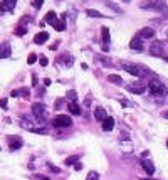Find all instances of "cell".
I'll return each instance as SVG.
<instances>
[{"instance_id": "ee69618b", "label": "cell", "mask_w": 168, "mask_h": 180, "mask_svg": "<svg viewBox=\"0 0 168 180\" xmlns=\"http://www.w3.org/2000/svg\"><path fill=\"white\" fill-rule=\"evenodd\" d=\"M124 2H129V0H124Z\"/></svg>"}, {"instance_id": "7dc6e473", "label": "cell", "mask_w": 168, "mask_h": 180, "mask_svg": "<svg viewBox=\"0 0 168 180\" xmlns=\"http://www.w3.org/2000/svg\"><path fill=\"white\" fill-rule=\"evenodd\" d=\"M167 61H168V57H167Z\"/></svg>"}, {"instance_id": "ac0fdd59", "label": "cell", "mask_w": 168, "mask_h": 180, "mask_svg": "<svg viewBox=\"0 0 168 180\" xmlns=\"http://www.w3.org/2000/svg\"><path fill=\"white\" fill-rule=\"evenodd\" d=\"M101 37H103V44H104V46H108L109 44V29L108 27H103V29H101Z\"/></svg>"}, {"instance_id": "8fae6325", "label": "cell", "mask_w": 168, "mask_h": 180, "mask_svg": "<svg viewBox=\"0 0 168 180\" xmlns=\"http://www.w3.org/2000/svg\"><path fill=\"white\" fill-rule=\"evenodd\" d=\"M94 118H96V121H103L108 118V113H106V110L104 108H96V111H94Z\"/></svg>"}, {"instance_id": "836d02e7", "label": "cell", "mask_w": 168, "mask_h": 180, "mask_svg": "<svg viewBox=\"0 0 168 180\" xmlns=\"http://www.w3.org/2000/svg\"><path fill=\"white\" fill-rule=\"evenodd\" d=\"M39 64H40V66H44V68H46V66L49 64V61H47V57H40V59H39Z\"/></svg>"}, {"instance_id": "d590c367", "label": "cell", "mask_w": 168, "mask_h": 180, "mask_svg": "<svg viewBox=\"0 0 168 180\" xmlns=\"http://www.w3.org/2000/svg\"><path fill=\"white\" fill-rule=\"evenodd\" d=\"M0 106H2L3 110H7V100H0Z\"/></svg>"}, {"instance_id": "4dcf8cb0", "label": "cell", "mask_w": 168, "mask_h": 180, "mask_svg": "<svg viewBox=\"0 0 168 180\" xmlns=\"http://www.w3.org/2000/svg\"><path fill=\"white\" fill-rule=\"evenodd\" d=\"M15 34H17V35H25V34H27V27L22 25V27H19V29H15Z\"/></svg>"}, {"instance_id": "7c38bea8", "label": "cell", "mask_w": 168, "mask_h": 180, "mask_svg": "<svg viewBox=\"0 0 168 180\" xmlns=\"http://www.w3.org/2000/svg\"><path fill=\"white\" fill-rule=\"evenodd\" d=\"M141 167L145 168V172H146L148 175H153V173H155V165H153L151 160H143L141 162Z\"/></svg>"}, {"instance_id": "f6af8a7d", "label": "cell", "mask_w": 168, "mask_h": 180, "mask_svg": "<svg viewBox=\"0 0 168 180\" xmlns=\"http://www.w3.org/2000/svg\"><path fill=\"white\" fill-rule=\"evenodd\" d=\"M167 147H168V141H167Z\"/></svg>"}, {"instance_id": "d4e9b609", "label": "cell", "mask_w": 168, "mask_h": 180, "mask_svg": "<svg viewBox=\"0 0 168 180\" xmlns=\"http://www.w3.org/2000/svg\"><path fill=\"white\" fill-rule=\"evenodd\" d=\"M86 14H88L89 17H94V19H101V17H103V14H99L98 10H94V9H88Z\"/></svg>"}, {"instance_id": "30bf717a", "label": "cell", "mask_w": 168, "mask_h": 180, "mask_svg": "<svg viewBox=\"0 0 168 180\" xmlns=\"http://www.w3.org/2000/svg\"><path fill=\"white\" fill-rule=\"evenodd\" d=\"M15 3H17V0H3L0 3V10L2 12H12L14 7H15Z\"/></svg>"}, {"instance_id": "f35d334b", "label": "cell", "mask_w": 168, "mask_h": 180, "mask_svg": "<svg viewBox=\"0 0 168 180\" xmlns=\"http://www.w3.org/2000/svg\"><path fill=\"white\" fill-rule=\"evenodd\" d=\"M32 84H34V86L37 84V76H32Z\"/></svg>"}, {"instance_id": "e575fe53", "label": "cell", "mask_w": 168, "mask_h": 180, "mask_svg": "<svg viewBox=\"0 0 168 180\" xmlns=\"http://www.w3.org/2000/svg\"><path fill=\"white\" fill-rule=\"evenodd\" d=\"M121 104H123L124 108H131V103H129V101H126V100H121Z\"/></svg>"}, {"instance_id": "2e32d148", "label": "cell", "mask_w": 168, "mask_h": 180, "mask_svg": "<svg viewBox=\"0 0 168 180\" xmlns=\"http://www.w3.org/2000/svg\"><path fill=\"white\" fill-rule=\"evenodd\" d=\"M46 40H49V34H47V32H39V34L34 37V42H35V44H44Z\"/></svg>"}, {"instance_id": "cb8c5ba5", "label": "cell", "mask_w": 168, "mask_h": 180, "mask_svg": "<svg viewBox=\"0 0 168 180\" xmlns=\"http://www.w3.org/2000/svg\"><path fill=\"white\" fill-rule=\"evenodd\" d=\"M96 61L98 62H103V64H106V66H113V61L106 57V56H96Z\"/></svg>"}, {"instance_id": "e0dca14e", "label": "cell", "mask_w": 168, "mask_h": 180, "mask_svg": "<svg viewBox=\"0 0 168 180\" xmlns=\"http://www.w3.org/2000/svg\"><path fill=\"white\" fill-rule=\"evenodd\" d=\"M10 56V46L9 44H0V57H9Z\"/></svg>"}, {"instance_id": "bcb514c9", "label": "cell", "mask_w": 168, "mask_h": 180, "mask_svg": "<svg viewBox=\"0 0 168 180\" xmlns=\"http://www.w3.org/2000/svg\"><path fill=\"white\" fill-rule=\"evenodd\" d=\"M167 35H168V32H167Z\"/></svg>"}, {"instance_id": "1f68e13d", "label": "cell", "mask_w": 168, "mask_h": 180, "mask_svg": "<svg viewBox=\"0 0 168 180\" xmlns=\"http://www.w3.org/2000/svg\"><path fill=\"white\" fill-rule=\"evenodd\" d=\"M37 61V56L35 54H29V57H27V64H34Z\"/></svg>"}, {"instance_id": "83f0119b", "label": "cell", "mask_w": 168, "mask_h": 180, "mask_svg": "<svg viewBox=\"0 0 168 180\" xmlns=\"http://www.w3.org/2000/svg\"><path fill=\"white\" fill-rule=\"evenodd\" d=\"M106 5H108L111 10H114V12H118V14H121V9H119L116 3H113V2H109V0H106Z\"/></svg>"}, {"instance_id": "7402d4cb", "label": "cell", "mask_w": 168, "mask_h": 180, "mask_svg": "<svg viewBox=\"0 0 168 180\" xmlns=\"http://www.w3.org/2000/svg\"><path fill=\"white\" fill-rule=\"evenodd\" d=\"M108 81H109V82H113V84H118V86H121V84H123L121 76H116V74H109V76H108Z\"/></svg>"}, {"instance_id": "ba28073f", "label": "cell", "mask_w": 168, "mask_h": 180, "mask_svg": "<svg viewBox=\"0 0 168 180\" xmlns=\"http://www.w3.org/2000/svg\"><path fill=\"white\" fill-rule=\"evenodd\" d=\"M121 66H123V69L126 71V72H129V74H133V76H141L138 66H135V64H128V62H121Z\"/></svg>"}, {"instance_id": "74e56055", "label": "cell", "mask_w": 168, "mask_h": 180, "mask_svg": "<svg viewBox=\"0 0 168 180\" xmlns=\"http://www.w3.org/2000/svg\"><path fill=\"white\" fill-rule=\"evenodd\" d=\"M50 82H52V81H50L49 78H46V79H44V84H46V86H50Z\"/></svg>"}, {"instance_id": "d6a6232c", "label": "cell", "mask_w": 168, "mask_h": 180, "mask_svg": "<svg viewBox=\"0 0 168 180\" xmlns=\"http://www.w3.org/2000/svg\"><path fill=\"white\" fill-rule=\"evenodd\" d=\"M42 3H44V0H34V2H32V5H34L35 9H40V7H42Z\"/></svg>"}, {"instance_id": "4fadbf2b", "label": "cell", "mask_w": 168, "mask_h": 180, "mask_svg": "<svg viewBox=\"0 0 168 180\" xmlns=\"http://www.w3.org/2000/svg\"><path fill=\"white\" fill-rule=\"evenodd\" d=\"M129 49L133 50H143V40L139 37H135V39L129 42Z\"/></svg>"}, {"instance_id": "6da1fadb", "label": "cell", "mask_w": 168, "mask_h": 180, "mask_svg": "<svg viewBox=\"0 0 168 180\" xmlns=\"http://www.w3.org/2000/svg\"><path fill=\"white\" fill-rule=\"evenodd\" d=\"M148 89H150V94H153V96H167V94H168V89L156 79L150 81Z\"/></svg>"}, {"instance_id": "7a4b0ae2", "label": "cell", "mask_w": 168, "mask_h": 180, "mask_svg": "<svg viewBox=\"0 0 168 180\" xmlns=\"http://www.w3.org/2000/svg\"><path fill=\"white\" fill-rule=\"evenodd\" d=\"M141 9H150V10H156V12H168L167 3L161 2V0H153V2L141 3Z\"/></svg>"}, {"instance_id": "b9f144b4", "label": "cell", "mask_w": 168, "mask_h": 180, "mask_svg": "<svg viewBox=\"0 0 168 180\" xmlns=\"http://www.w3.org/2000/svg\"><path fill=\"white\" fill-rule=\"evenodd\" d=\"M163 116H165V118H168V111H165V113H163Z\"/></svg>"}, {"instance_id": "277c9868", "label": "cell", "mask_w": 168, "mask_h": 180, "mask_svg": "<svg viewBox=\"0 0 168 180\" xmlns=\"http://www.w3.org/2000/svg\"><path fill=\"white\" fill-rule=\"evenodd\" d=\"M126 89L129 93H133V94H143L146 91V84L143 81H135V82H129L128 86H126Z\"/></svg>"}, {"instance_id": "f1b7e54d", "label": "cell", "mask_w": 168, "mask_h": 180, "mask_svg": "<svg viewBox=\"0 0 168 180\" xmlns=\"http://www.w3.org/2000/svg\"><path fill=\"white\" fill-rule=\"evenodd\" d=\"M47 168H49L50 172H54V173H61V168L59 167H56L52 162H47Z\"/></svg>"}, {"instance_id": "3957f363", "label": "cell", "mask_w": 168, "mask_h": 180, "mask_svg": "<svg viewBox=\"0 0 168 180\" xmlns=\"http://www.w3.org/2000/svg\"><path fill=\"white\" fill-rule=\"evenodd\" d=\"M52 125L56 126V128H67L72 125V120H71L67 115H57L54 120H52Z\"/></svg>"}, {"instance_id": "603a6c76", "label": "cell", "mask_w": 168, "mask_h": 180, "mask_svg": "<svg viewBox=\"0 0 168 180\" xmlns=\"http://www.w3.org/2000/svg\"><path fill=\"white\" fill-rule=\"evenodd\" d=\"M56 12H54V10H49V12H47V15H46V22H47V24H50V25H54V22H56Z\"/></svg>"}, {"instance_id": "5bb4252c", "label": "cell", "mask_w": 168, "mask_h": 180, "mask_svg": "<svg viewBox=\"0 0 168 180\" xmlns=\"http://www.w3.org/2000/svg\"><path fill=\"white\" fill-rule=\"evenodd\" d=\"M114 123H116L114 118H113V116H108L106 120L103 121V130H104V131H111L113 128H114Z\"/></svg>"}, {"instance_id": "ffe728a7", "label": "cell", "mask_w": 168, "mask_h": 180, "mask_svg": "<svg viewBox=\"0 0 168 180\" xmlns=\"http://www.w3.org/2000/svg\"><path fill=\"white\" fill-rule=\"evenodd\" d=\"M155 35V30L151 29V27H145V29L141 30V37L143 39H151Z\"/></svg>"}, {"instance_id": "4316f807", "label": "cell", "mask_w": 168, "mask_h": 180, "mask_svg": "<svg viewBox=\"0 0 168 180\" xmlns=\"http://www.w3.org/2000/svg\"><path fill=\"white\" fill-rule=\"evenodd\" d=\"M78 162H79V158H78L76 155H72V157H67V158H66V165H76Z\"/></svg>"}, {"instance_id": "44dd1931", "label": "cell", "mask_w": 168, "mask_h": 180, "mask_svg": "<svg viewBox=\"0 0 168 180\" xmlns=\"http://www.w3.org/2000/svg\"><path fill=\"white\" fill-rule=\"evenodd\" d=\"M66 101L67 103H78V93L74 89H71L67 94H66Z\"/></svg>"}, {"instance_id": "60d3db41", "label": "cell", "mask_w": 168, "mask_h": 180, "mask_svg": "<svg viewBox=\"0 0 168 180\" xmlns=\"http://www.w3.org/2000/svg\"><path fill=\"white\" fill-rule=\"evenodd\" d=\"M74 167H76V170H81V168H82V165H81V163H76Z\"/></svg>"}, {"instance_id": "8992f818", "label": "cell", "mask_w": 168, "mask_h": 180, "mask_svg": "<svg viewBox=\"0 0 168 180\" xmlns=\"http://www.w3.org/2000/svg\"><path fill=\"white\" fill-rule=\"evenodd\" d=\"M46 111H47V108H46L42 103H34V104H32V113H34V116H35L37 120H44Z\"/></svg>"}, {"instance_id": "ab89813d", "label": "cell", "mask_w": 168, "mask_h": 180, "mask_svg": "<svg viewBox=\"0 0 168 180\" xmlns=\"http://www.w3.org/2000/svg\"><path fill=\"white\" fill-rule=\"evenodd\" d=\"M37 179H39V180H49L47 177H44V175H37Z\"/></svg>"}, {"instance_id": "8d00e7d4", "label": "cell", "mask_w": 168, "mask_h": 180, "mask_svg": "<svg viewBox=\"0 0 168 180\" xmlns=\"http://www.w3.org/2000/svg\"><path fill=\"white\" fill-rule=\"evenodd\" d=\"M91 104V96H88L86 100H84V106H89Z\"/></svg>"}, {"instance_id": "9c48e42d", "label": "cell", "mask_w": 168, "mask_h": 180, "mask_svg": "<svg viewBox=\"0 0 168 180\" xmlns=\"http://www.w3.org/2000/svg\"><path fill=\"white\" fill-rule=\"evenodd\" d=\"M150 52H151V56H161V54H163V44H161L160 40L153 42L151 47H150Z\"/></svg>"}, {"instance_id": "484cf974", "label": "cell", "mask_w": 168, "mask_h": 180, "mask_svg": "<svg viewBox=\"0 0 168 180\" xmlns=\"http://www.w3.org/2000/svg\"><path fill=\"white\" fill-rule=\"evenodd\" d=\"M54 29L57 30V32L64 30L66 29V22H64V20H56V22H54Z\"/></svg>"}, {"instance_id": "7bdbcfd3", "label": "cell", "mask_w": 168, "mask_h": 180, "mask_svg": "<svg viewBox=\"0 0 168 180\" xmlns=\"http://www.w3.org/2000/svg\"><path fill=\"white\" fill-rule=\"evenodd\" d=\"M143 180H155V179H143Z\"/></svg>"}, {"instance_id": "f546056e", "label": "cell", "mask_w": 168, "mask_h": 180, "mask_svg": "<svg viewBox=\"0 0 168 180\" xmlns=\"http://www.w3.org/2000/svg\"><path fill=\"white\" fill-rule=\"evenodd\" d=\"M86 180H99V173L98 172H89V175L86 177Z\"/></svg>"}, {"instance_id": "5b68a950", "label": "cell", "mask_w": 168, "mask_h": 180, "mask_svg": "<svg viewBox=\"0 0 168 180\" xmlns=\"http://www.w3.org/2000/svg\"><path fill=\"white\" fill-rule=\"evenodd\" d=\"M57 62H59V64H62V68L69 69V68H72V64H74V56H72V54H69V52H64L62 56H59V57H57Z\"/></svg>"}, {"instance_id": "52a82bcc", "label": "cell", "mask_w": 168, "mask_h": 180, "mask_svg": "<svg viewBox=\"0 0 168 180\" xmlns=\"http://www.w3.org/2000/svg\"><path fill=\"white\" fill-rule=\"evenodd\" d=\"M7 141H9L10 150H19L20 147H22V143H24L20 136H9V138H7Z\"/></svg>"}, {"instance_id": "d6986e66", "label": "cell", "mask_w": 168, "mask_h": 180, "mask_svg": "<svg viewBox=\"0 0 168 180\" xmlns=\"http://www.w3.org/2000/svg\"><path fill=\"white\" fill-rule=\"evenodd\" d=\"M67 110H69V113H72V115H81V106L78 104V103H69V106H67Z\"/></svg>"}, {"instance_id": "9a60e30c", "label": "cell", "mask_w": 168, "mask_h": 180, "mask_svg": "<svg viewBox=\"0 0 168 180\" xmlns=\"http://www.w3.org/2000/svg\"><path fill=\"white\" fill-rule=\"evenodd\" d=\"M10 96L12 98H19V96H24V98H27L29 96V88H22V89H14L10 93Z\"/></svg>"}]
</instances>
